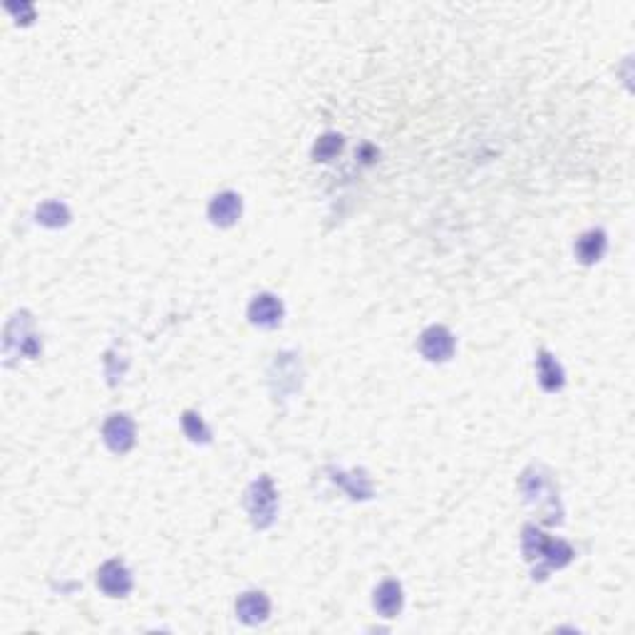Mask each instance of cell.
Wrapping results in <instances>:
<instances>
[{
    "instance_id": "1",
    "label": "cell",
    "mask_w": 635,
    "mask_h": 635,
    "mask_svg": "<svg viewBox=\"0 0 635 635\" xmlns=\"http://www.w3.org/2000/svg\"><path fill=\"white\" fill-rule=\"evenodd\" d=\"M521 549L528 564H536L534 578H546L552 568H564L574 561V549L561 539H552L536 527L524 528L521 536Z\"/></svg>"
},
{
    "instance_id": "2",
    "label": "cell",
    "mask_w": 635,
    "mask_h": 635,
    "mask_svg": "<svg viewBox=\"0 0 635 635\" xmlns=\"http://www.w3.org/2000/svg\"><path fill=\"white\" fill-rule=\"evenodd\" d=\"M246 512L256 528H268L276 521L278 492L271 477H258L246 492Z\"/></svg>"
},
{
    "instance_id": "3",
    "label": "cell",
    "mask_w": 635,
    "mask_h": 635,
    "mask_svg": "<svg viewBox=\"0 0 635 635\" xmlns=\"http://www.w3.org/2000/svg\"><path fill=\"white\" fill-rule=\"evenodd\" d=\"M521 489H524V496H527L528 504H536L544 519L549 524H559L561 521V509H559V499H556V492H553V484L549 481L546 474H541L539 469H528L521 480Z\"/></svg>"
},
{
    "instance_id": "4",
    "label": "cell",
    "mask_w": 635,
    "mask_h": 635,
    "mask_svg": "<svg viewBox=\"0 0 635 635\" xmlns=\"http://www.w3.org/2000/svg\"><path fill=\"white\" fill-rule=\"evenodd\" d=\"M102 440L115 455H127L137 442V430L130 415H109L107 422L102 425Z\"/></svg>"
},
{
    "instance_id": "5",
    "label": "cell",
    "mask_w": 635,
    "mask_h": 635,
    "mask_svg": "<svg viewBox=\"0 0 635 635\" xmlns=\"http://www.w3.org/2000/svg\"><path fill=\"white\" fill-rule=\"evenodd\" d=\"M420 353L422 358L430 362H447L455 355V336L444 328V325H432L420 336Z\"/></svg>"
},
{
    "instance_id": "6",
    "label": "cell",
    "mask_w": 635,
    "mask_h": 635,
    "mask_svg": "<svg viewBox=\"0 0 635 635\" xmlns=\"http://www.w3.org/2000/svg\"><path fill=\"white\" fill-rule=\"evenodd\" d=\"M97 586L102 588V593H107L109 599H124L132 591V574L122 561L112 559V561H105L99 566Z\"/></svg>"
},
{
    "instance_id": "7",
    "label": "cell",
    "mask_w": 635,
    "mask_h": 635,
    "mask_svg": "<svg viewBox=\"0 0 635 635\" xmlns=\"http://www.w3.org/2000/svg\"><path fill=\"white\" fill-rule=\"evenodd\" d=\"M241 209H243V204H241L239 194L221 192L216 194L214 199H211V204H209V218H211L214 226L228 228L241 218Z\"/></svg>"
},
{
    "instance_id": "8",
    "label": "cell",
    "mask_w": 635,
    "mask_h": 635,
    "mask_svg": "<svg viewBox=\"0 0 635 635\" xmlns=\"http://www.w3.org/2000/svg\"><path fill=\"white\" fill-rule=\"evenodd\" d=\"M249 321L258 328H276L283 321V303L271 293L256 296L249 306Z\"/></svg>"
},
{
    "instance_id": "9",
    "label": "cell",
    "mask_w": 635,
    "mask_h": 635,
    "mask_svg": "<svg viewBox=\"0 0 635 635\" xmlns=\"http://www.w3.org/2000/svg\"><path fill=\"white\" fill-rule=\"evenodd\" d=\"M236 615L241 623L258 625L271 615V600L264 591H249L236 600Z\"/></svg>"
},
{
    "instance_id": "10",
    "label": "cell",
    "mask_w": 635,
    "mask_h": 635,
    "mask_svg": "<svg viewBox=\"0 0 635 635\" xmlns=\"http://www.w3.org/2000/svg\"><path fill=\"white\" fill-rule=\"evenodd\" d=\"M536 380L546 393H559L564 387V368L559 365V360L553 358L549 350H539V355H536Z\"/></svg>"
},
{
    "instance_id": "11",
    "label": "cell",
    "mask_w": 635,
    "mask_h": 635,
    "mask_svg": "<svg viewBox=\"0 0 635 635\" xmlns=\"http://www.w3.org/2000/svg\"><path fill=\"white\" fill-rule=\"evenodd\" d=\"M606 249H608L606 234H603L600 228H591V231H586L581 239L575 241V258L586 266L599 264L600 258H603V253H606Z\"/></svg>"
},
{
    "instance_id": "12",
    "label": "cell",
    "mask_w": 635,
    "mask_h": 635,
    "mask_svg": "<svg viewBox=\"0 0 635 635\" xmlns=\"http://www.w3.org/2000/svg\"><path fill=\"white\" fill-rule=\"evenodd\" d=\"M375 611L380 613L383 618H395L397 613L402 611V586L397 581H385L375 591V599H372Z\"/></svg>"
},
{
    "instance_id": "13",
    "label": "cell",
    "mask_w": 635,
    "mask_h": 635,
    "mask_svg": "<svg viewBox=\"0 0 635 635\" xmlns=\"http://www.w3.org/2000/svg\"><path fill=\"white\" fill-rule=\"evenodd\" d=\"M37 224L50 228H60L65 224H70V209L60 202H45L37 209Z\"/></svg>"
},
{
    "instance_id": "14",
    "label": "cell",
    "mask_w": 635,
    "mask_h": 635,
    "mask_svg": "<svg viewBox=\"0 0 635 635\" xmlns=\"http://www.w3.org/2000/svg\"><path fill=\"white\" fill-rule=\"evenodd\" d=\"M181 427H184V434H187L194 444L211 442V430L206 427V422L202 420V415H196V412H192V409L181 415Z\"/></svg>"
},
{
    "instance_id": "15",
    "label": "cell",
    "mask_w": 635,
    "mask_h": 635,
    "mask_svg": "<svg viewBox=\"0 0 635 635\" xmlns=\"http://www.w3.org/2000/svg\"><path fill=\"white\" fill-rule=\"evenodd\" d=\"M340 149H343V137H340V134H323V137L315 142V147H313V159H315V162H330L333 156L340 155Z\"/></svg>"
}]
</instances>
